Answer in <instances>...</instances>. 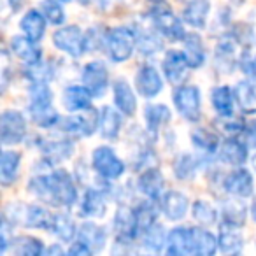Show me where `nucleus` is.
<instances>
[{
    "mask_svg": "<svg viewBox=\"0 0 256 256\" xmlns=\"http://www.w3.org/2000/svg\"><path fill=\"white\" fill-rule=\"evenodd\" d=\"M28 190L37 198L54 207L72 206L78 200V188L72 181V176L64 168L54 170L53 174L36 176L28 182Z\"/></svg>",
    "mask_w": 256,
    "mask_h": 256,
    "instance_id": "1",
    "label": "nucleus"
},
{
    "mask_svg": "<svg viewBox=\"0 0 256 256\" xmlns=\"http://www.w3.org/2000/svg\"><path fill=\"white\" fill-rule=\"evenodd\" d=\"M30 116L37 126L42 128H53L60 121L53 107V93L48 88V82H34L30 88Z\"/></svg>",
    "mask_w": 256,
    "mask_h": 256,
    "instance_id": "2",
    "label": "nucleus"
},
{
    "mask_svg": "<svg viewBox=\"0 0 256 256\" xmlns=\"http://www.w3.org/2000/svg\"><path fill=\"white\" fill-rule=\"evenodd\" d=\"M106 46L112 62L121 64V62H126L132 56L134 50L137 46V36L134 30L126 28V26H118V28H112L107 34Z\"/></svg>",
    "mask_w": 256,
    "mask_h": 256,
    "instance_id": "3",
    "label": "nucleus"
},
{
    "mask_svg": "<svg viewBox=\"0 0 256 256\" xmlns=\"http://www.w3.org/2000/svg\"><path fill=\"white\" fill-rule=\"evenodd\" d=\"M26 136V120L20 110H4L0 118V142L2 146L20 144Z\"/></svg>",
    "mask_w": 256,
    "mask_h": 256,
    "instance_id": "4",
    "label": "nucleus"
},
{
    "mask_svg": "<svg viewBox=\"0 0 256 256\" xmlns=\"http://www.w3.org/2000/svg\"><path fill=\"white\" fill-rule=\"evenodd\" d=\"M93 168L100 178L106 179H120L124 172V164L118 158V154L109 146H100L93 151Z\"/></svg>",
    "mask_w": 256,
    "mask_h": 256,
    "instance_id": "5",
    "label": "nucleus"
},
{
    "mask_svg": "<svg viewBox=\"0 0 256 256\" xmlns=\"http://www.w3.org/2000/svg\"><path fill=\"white\" fill-rule=\"evenodd\" d=\"M53 42L60 51H65L74 58H79L86 51V37L76 25L56 30L53 36Z\"/></svg>",
    "mask_w": 256,
    "mask_h": 256,
    "instance_id": "6",
    "label": "nucleus"
},
{
    "mask_svg": "<svg viewBox=\"0 0 256 256\" xmlns=\"http://www.w3.org/2000/svg\"><path fill=\"white\" fill-rule=\"evenodd\" d=\"M174 104L184 120H200V90L196 86H179L174 92Z\"/></svg>",
    "mask_w": 256,
    "mask_h": 256,
    "instance_id": "7",
    "label": "nucleus"
},
{
    "mask_svg": "<svg viewBox=\"0 0 256 256\" xmlns=\"http://www.w3.org/2000/svg\"><path fill=\"white\" fill-rule=\"evenodd\" d=\"M82 84L90 90L93 96H104L109 86V72L102 62H90L82 68Z\"/></svg>",
    "mask_w": 256,
    "mask_h": 256,
    "instance_id": "8",
    "label": "nucleus"
},
{
    "mask_svg": "<svg viewBox=\"0 0 256 256\" xmlns=\"http://www.w3.org/2000/svg\"><path fill=\"white\" fill-rule=\"evenodd\" d=\"M114 232H116V238L120 244H128L139 234L137 228V218H136V209L130 207H118L116 216H114Z\"/></svg>",
    "mask_w": 256,
    "mask_h": 256,
    "instance_id": "9",
    "label": "nucleus"
},
{
    "mask_svg": "<svg viewBox=\"0 0 256 256\" xmlns=\"http://www.w3.org/2000/svg\"><path fill=\"white\" fill-rule=\"evenodd\" d=\"M100 126V112L93 107L84 109V114L76 118H67L62 121V130L72 134H79V136L90 137L95 134V130Z\"/></svg>",
    "mask_w": 256,
    "mask_h": 256,
    "instance_id": "10",
    "label": "nucleus"
},
{
    "mask_svg": "<svg viewBox=\"0 0 256 256\" xmlns=\"http://www.w3.org/2000/svg\"><path fill=\"white\" fill-rule=\"evenodd\" d=\"M153 23L158 32H162L170 40H184L186 30L182 22L168 9H156L153 14Z\"/></svg>",
    "mask_w": 256,
    "mask_h": 256,
    "instance_id": "11",
    "label": "nucleus"
},
{
    "mask_svg": "<svg viewBox=\"0 0 256 256\" xmlns=\"http://www.w3.org/2000/svg\"><path fill=\"white\" fill-rule=\"evenodd\" d=\"M252 186H254L252 176L246 168H237V170L230 172L223 182L224 192L234 196H240V198H248L252 195Z\"/></svg>",
    "mask_w": 256,
    "mask_h": 256,
    "instance_id": "12",
    "label": "nucleus"
},
{
    "mask_svg": "<svg viewBox=\"0 0 256 256\" xmlns=\"http://www.w3.org/2000/svg\"><path fill=\"white\" fill-rule=\"evenodd\" d=\"M136 86H137V92L144 98H154L162 92V88H164V81H162L156 68L151 67V65H144L137 72Z\"/></svg>",
    "mask_w": 256,
    "mask_h": 256,
    "instance_id": "13",
    "label": "nucleus"
},
{
    "mask_svg": "<svg viewBox=\"0 0 256 256\" xmlns=\"http://www.w3.org/2000/svg\"><path fill=\"white\" fill-rule=\"evenodd\" d=\"M188 68L192 67H190L188 58L182 51H168L164 60V74L168 81L174 82V84L181 82L186 78Z\"/></svg>",
    "mask_w": 256,
    "mask_h": 256,
    "instance_id": "14",
    "label": "nucleus"
},
{
    "mask_svg": "<svg viewBox=\"0 0 256 256\" xmlns=\"http://www.w3.org/2000/svg\"><path fill=\"white\" fill-rule=\"evenodd\" d=\"M11 51L20 58L22 62L28 65H36L39 62H42V50L37 46L36 40H32L30 37H12L11 40Z\"/></svg>",
    "mask_w": 256,
    "mask_h": 256,
    "instance_id": "15",
    "label": "nucleus"
},
{
    "mask_svg": "<svg viewBox=\"0 0 256 256\" xmlns=\"http://www.w3.org/2000/svg\"><path fill=\"white\" fill-rule=\"evenodd\" d=\"M92 96L93 95L84 84H72L65 88L62 100H64V106L68 112H76V110H84L88 107H92Z\"/></svg>",
    "mask_w": 256,
    "mask_h": 256,
    "instance_id": "16",
    "label": "nucleus"
},
{
    "mask_svg": "<svg viewBox=\"0 0 256 256\" xmlns=\"http://www.w3.org/2000/svg\"><path fill=\"white\" fill-rule=\"evenodd\" d=\"M210 11V0H190L182 11V22L193 28L202 30L207 23V16Z\"/></svg>",
    "mask_w": 256,
    "mask_h": 256,
    "instance_id": "17",
    "label": "nucleus"
},
{
    "mask_svg": "<svg viewBox=\"0 0 256 256\" xmlns=\"http://www.w3.org/2000/svg\"><path fill=\"white\" fill-rule=\"evenodd\" d=\"M112 92H114V104L120 109V112L124 114V116H134L137 110V98L134 95L130 84L126 81H123V79H120V81L114 82Z\"/></svg>",
    "mask_w": 256,
    "mask_h": 256,
    "instance_id": "18",
    "label": "nucleus"
},
{
    "mask_svg": "<svg viewBox=\"0 0 256 256\" xmlns=\"http://www.w3.org/2000/svg\"><path fill=\"white\" fill-rule=\"evenodd\" d=\"M188 198L186 195L179 192H167L164 195V202H162V209L167 220L170 221H179L186 216V210H188Z\"/></svg>",
    "mask_w": 256,
    "mask_h": 256,
    "instance_id": "19",
    "label": "nucleus"
},
{
    "mask_svg": "<svg viewBox=\"0 0 256 256\" xmlns=\"http://www.w3.org/2000/svg\"><path fill=\"white\" fill-rule=\"evenodd\" d=\"M192 237V254H214L218 249V238L206 228H190Z\"/></svg>",
    "mask_w": 256,
    "mask_h": 256,
    "instance_id": "20",
    "label": "nucleus"
},
{
    "mask_svg": "<svg viewBox=\"0 0 256 256\" xmlns=\"http://www.w3.org/2000/svg\"><path fill=\"white\" fill-rule=\"evenodd\" d=\"M139 192L151 200H158L162 190H164V176L158 168H148L139 176Z\"/></svg>",
    "mask_w": 256,
    "mask_h": 256,
    "instance_id": "21",
    "label": "nucleus"
},
{
    "mask_svg": "<svg viewBox=\"0 0 256 256\" xmlns=\"http://www.w3.org/2000/svg\"><path fill=\"white\" fill-rule=\"evenodd\" d=\"M220 158L228 165H242L248 160V146L235 137H230L220 146Z\"/></svg>",
    "mask_w": 256,
    "mask_h": 256,
    "instance_id": "22",
    "label": "nucleus"
},
{
    "mask_svg": "<svg viewBox=\"0 0 256 256\" xmlns=\"http://www.w3.org/2000/svg\"><path fill=\"white\" fill-rule=\"evenodd\" d=\"M20 162H22V154L18 151H2L0 154V181L4 186H11L16 181Z\"/></svg>",
    "mask_w": 256,
    "mask_h": 256,
    "instance_id": "23",
    "label": "nucleus"
},
{
    "mask_svg": "<svg viewBox=\"0 0 256 256\" xmlns=\"http://www.w3.org/2000/svg\"><path fill=\"white\" fill-rule=\"evenodd\" d=\"M167 252L168 254H192V237L190 226H178L168 232L167 237Z\"/></svg>",
    "mask_w": 256,
    "mask_h": 256,
    "instance_id": "24",
    "label": "nucleus"
},
{
    "mask_svg": "<svg viewBox=\"0 0 256 256\" xmlns=\"http://www.w3.org/2000/svg\"><path fill=\"white\" fill-rule=\"evenodd\" d=\"M107 209V202H106V195L98 190H92L88 188L82 196V204H81V212L82 216H90V218H102L106 214Z\"/></svg>",
    "mask_w": 256,
    "mask_h": 256,
    "instance_id": "25",
    "label": "nucleus"
},
{
    "mask_svg": "<svg viewBox=\"0 0 256 256\" xmlns=\"http://www.w3.org/2000/svg\"><path fill=\"white\" fill-rule=\"evenodd\" d=\"M20 26H22V30L25 32L26 37H30L32 40L39 42L44 37V30H46V16H44L42 12L32 9V11H28L22 18Z\"/></svg>",
    "mask_w": 256,
    "mask_h": 256,
    "instance_id": "26",
    "label": "nucleus"
},
{
    "mask_svg": "<svg viewBox=\"0 0 256 256\" xmlns=\"http://www.w3.org/2000/svg\"><path fill=\"white\" fill-rule=\"evenodd\" d=\"M121 128V116L116 109H112L110 106L102 107L100 110V134L104 139L114 140L120 136Z\"/></svg>",
    "mask_w": 256,
    "mask_h": 256,
    "instance_id": "27",
    "label": "nucleus"
},
{
    "mask_svg": "<svg viewBox=\"0 0 256 256\" xmlns=\"http://www.w3.org/2000/svg\"><path fill=\"white\" fill-rule=\"evenodd\" d=\"M184 54L192 68H200L206 64V50L198 34H186L184 37Z\"/></svg>",
    "mask_w": 256,
    "mask_h": 256,
    "instance_id": "28",
    "label": "nucleus"
},
{
    "mask_svg": "<svg viewBox=\"0 0 256 256\" xmlns=\"http://www.w3.org/2000/svg\"><path fill=\"white\" fill-rule=\"evenodd\" d=\"M78 235H79V240L86 242V244L92 248L93 252L102 251L104 246H106V238H107L106 230H104L102 226H96V224H93V223L81 224Z\"/></svg>",
    "mask_w": 256,
    "mask_h": 256,
    "instance_id": "29",
    "label": "nucleus"
},
{
    "mask_svg": "<svg viewBox=\"0 0 256 256\" xmlns=\"http://www.w3.org/2000/svg\"><path fill=\"white\" fill-rule=\"evenodd\" d=\"M144 116H146L148 130L151 134H156L164 124L170 121V109L164 104H150L144 110Z\"/></svg>",
    "mask_w": 256,
    "mask_h": 256,
    "instance_id": "30",
    "label": "nucleus"
},
{
    "mask_svg": "<svg viewBox=\"0 0 256 256\" xmlns=\"http://www.w3.org/2000/svg\"><path fill=\"white\" fill-rule=\"evenodd\" d=\"M212 107L220 118L234 116V93L230 86H218L212 90Z\"/></svg>",
    "mask_w": 256,
    "mask_h": 256,
    "instance_id": "31",
    "label": "nucleus"
},
{
    "mask_svg": "<svg viewBox=\"0 0 256 256\" xmlns=\"http://www.w3.org/2000/svg\"><path fill=\"white\" fill-rule=\"evenodd\" d=\"M50 230L64 242H72V238H74L79 232L78 228H76V223L67 214H54V216L51 218Z\"/></svg>",
    "mask_w": 256,
    "mask_h": 256,
    "instance_id": "32",
    "label": "nucleus"
},
{
    "mask_svg": "<svg viewBox=\"0 0 256 256\" xmlns=\"http://www.w3.org/2000/svg\"><path fill=\"white\" fill-rule=\"evenodd\" d=\"M235 98L242 112L254 114L256 112V88L249 81H240L235 90Z\"/></svg>",
    "mask_w": 256,
    "mask_h": 256,
    "instance_id": "33",
    "label": "nucleus"
},
{
    "mask_svg": "<svg viewBox=\"0 0 256 256\" xmlns=\"http://www.w3.org/2000/svg\"><path fill=\"white\" fill-rule=\"evenodd\" d=\"M154 200H148L142 202L136 209V218H137V228H139V234H146L154 223H156V207H154Z\"/></svg>",
    "mask_w": 256,
    "mask_h": 256,
    "instance_id": "34",
    "label": "nucleus"
},
{
    "mask_svg": "<svg viewBox=\"0 0 256 256\" xmlns=\"http://www.w3.org/2000/svg\"><path fill=\"white\" fill-rule=\"evenodd\" d=\"M192 140L195 144V148H198L204 153H216L218 148L221 146L220 139H218L216 134H212L207 128H198L192 134Z\"/></svg>",
    "mask_w": 256,
    "mask_h": 256,
    "instance_id": "35",
    "label": "nucleus"
},
{
    "mask_svg": "<svg viewBox=\"0 0 256 256\" xmlns=\"http://www.w3.org/2000/svg\"><path fill=\"white\" fill-rule=\"evenodd\" d=\"M218 244L223 252H238L242 249V237L235 232V226L223 223V230L218 238Z\"/></svg>",
    "mask_w": 256,
    "mask_h": 256,
    "instance_id": "36",
    "label": "nucleus"
},
{
    "mask_svg": "<svg viewBox=\"0 0 256 256\" xmlns=\"http://www.w3.org/2000/svg\"><path fill=\"white\" fill-rule=\"evenodd\" d=\"M167 232L164 230L162 224H156L154 223L150 230L144 234V244L150 251H154V252H160L164 249V246H167Z\"/></svg>",
    "mask_w": 256,
    "mask_h": 256,
    "instance_id": "37",
    "label": "nucleus"
},
{
    "mask_svg": "<svg viewBox=\"0 0 256 256\" xmlns=\"http://www.w3.org/2000/svg\"><path fill=\"white\" fill-rule=\"evenodd\" d=\"M51 214L48 212L44 207L40 206H30L26 209V226L30 228H48L50 230L51 224Z\"/></svg>",
    "mask_w": 256,
    "mask_h": 256,
    "instance_id": "38",
    "label": "nucleus"
},
{
    "mask_svg": "<svg viewBox=\"0 0 256 256\" xmlns=\"http://www.w3.org/2000/svg\"><path fill=\"white\" fill-rule=\"evenodd\" d=\"M40 12L46 16V20L54 26L64 25L65 12L60 6V0H42L40 2Z\"/></svg>",
    "mask_w": 256,
    "mask_h": 256,
    "instance_id": "39",
    "label": "nucleus"
},
{
    "mask_svg": "<svg viewBox=\"0 0 256 256\" xmlns=\"http://www.w3.org/2000/svg\"><path fill=\"white\" fill-rule=\"evenodd\" d=\"M193 218L204 226H210L218 221V212L210 204L204 202V200H196L193 204Z\"/></svg>",
    "mask_w": 256,
    "mask_h": 256,
    "instance_id": "40",
    "label": "nucleus"
},
{
    "mask_svg": "<svg viewBox=\"0 0 256 256\" xmlns=\"http://www.w3.org/2000/svg\"><path fill=\"white\" fill-rule=\"evenodd\" d=\"M74 151V146L67 140H60V142H48L44 146V154L48 156V160L51 162H64Z\"/></svg>",
    "mask_w": 256,
    "mask_h": 256,
    "instance_id": "41",
    "label": "nucleus"
},
{
    "mask_svg": "<svg viewBox=\"0 0 256 256\" xmlns=\"http://www.w3.org/2000/svg\"><path fill=\"white\" fill-rule=\"evenodd\" d=\"M174 172L179 181H188L196 172V160L192 154H181L174 164Z\"/></svg>",
    "mask_w": 256,
    "mask_h": 256,
    "instance_id": "42",
    "label": "nucleus"
},
{
    "mask_svg": "<svg viewBox=\"0 0 256 256\" xmlns=\"http://www.w3.org/2000/svg\"><path fill=\"white\" fill-rule=\"evenodd\" d=\"M16 252L20 256H39L44 252V244L34 237L16 238Z\"/></svg>",
    "mask_w": 256,
    "mask_h": 256,
    "instance_id": "43",
    "label": "nucleus"
},
{
    "mask_svg": "<svg viewBox=\"0 0 256 256\" xmlns=\"http://www.w3.org/2000/svg\"><path fill=\"white\" fill-rule=\"evenodd\" d=\"M246 221V212L244 207L237 206V204H228L226 207L223 209V223L230 224V226H242Z\"/></svg>",
    "mask_w": 256,
    "mask_h": 256,
    "instance_id": "44",
    "label": "nucleus"
},
{
    "mask_svg": "<svg viewBox=\"0 0 256 256\" xmlns=\"http://www.w3.org/2000/svg\"><path fill=\"white\" fill-rule=\"evenodd\" d=\"M139 48H140V51H142V53H146V54L156 53V51L162 48V42L156 39V37L146 36L144 39H140V40H139Z\"/></svg>",
    "mask_w": 256,
    "mask_h": 256,
    "instance_id": "45",
    "label": "nucleus"
},
{
    "mask_svg": "<svg viewBox=\"0 0 256 256\" xmlns=\"http://www.w3.org/2000/svg\"><path fill=\"white\" fill-rule=\"evenodd\" d=\"M92 248H90L86 242H82V240H78V242H72V246H70V249H68V254H72V256H78V254H81V256H88V254H92Z\"/></svg>",
    "mask_w": 256,
    "mask_h": 256,
    "instance_id": "46",
    "label": "nucleus"
},
{
    "mask_svg": "<svg viewBox=\"0 0 256 256\" xmlns=\"http://www.w3.org/2000/svg\"><path fill=\"white\" fill-rule=\"evenodd\" d=\"M238 67L242 68V72H244V74L252 76V78L256 76V64L248 56V53L242 54V58L238 60Z\"/></svg>",
    "mask_w": 256,
    "mask_h": 256,
    "instance_id": "47",
    "label": "nucleus"
},
{
    "mask_svg": "<svg viewBox=\"0 0 256 256\" xmlns=\"http://www.w3.org/2000/svg\"><path fill=\"white\" fill-rule=\"evenodd\" d=\"M246 136H248L249 146L256 148V121H252L249 126H246Z\"/></svg>",
    "mask_w": 256,
    "mask_h": 256,
    "instance_id": "48",
    "label": "nucleus"
},
{
    "mask_svg": "<svg viewBox=\"0 0 256 256\" xmlns=\"http://www.w3.org/2000/svg\"><path fill=\"white\" fill-rule=\"evenodd\" d=\"M48 254H64V249H62L60 246L53 244L50 249H48Z\"/></svg>",
    "mask_w": 256,
    "mask_h": 256,
    "instance_id": "49",
    "label": "nucleus"
},
{
    "mask_svg": "<svg viewBox=\"0 0 256 256\" xmlns=\"http://www.w3.org/2000/svg\"><path fill=\"white\" fill-rule=\"evenodd\" d=\"M251 214H252V220L256 221V200H254V204L251 206Z\"/></svg>",
    "mask_w": 256,
    "mask_h": 256,
    "instance_id": "50",
    "label": "nucleus"
},
{
    "mask_svg": "<svg viewBox=\"0 0 256 256\" xmlns=\"http://www.w3.org/2000/svg\"><path fill=\"white\" fill-rule=\"evenodd\" d=\"M234 4H237V6H240V4H244V0H232Z\"/></svg>",
    "mask_w": 256,
    "mask_h": 256,
    "instance_id": "51",
    "label": "nucleus"
},
{
    "mask_svg": "<svg viewBox=\"0 0 256 256\" xmlns=\"http://www.w3.org/2000/svg\"><path fill=\"white\" fill-rule=\"evenodd\" d=\"M252 168H254V170H256V154H254V156H252Z\"/></svg>",
    "mask_w": 256,
    "mask_h": 256,
    "instance_id": "52",
    "label": "nucleus"
},
{
    "mask_svg": "<svg viewBox=\"0 0 256 256\" xmlns=\"http://www.w3.org/2000/svg\"><path fill=\"white\" fill-rule=\"evenodd\" d=\"M79 4H82V6H86V4H90V0H78Z\"/></svg>",
    "mask_w": 256,
    "mask_h": 256,
    "instance_id": "53",
    "label": "nucleus"
},
{
    "mask_svg": "<svg viewBox=\"0 0 256 256\" xmlns=\"http://www.w3.org/2000/svg\"><path fill=\"white\" fill-rule=\"evenodd\" d=\"M60 2H70V0H60Z\"/></svg>",
    "mask_w": 256,
    "mask_h": 256,
    "instance_id": "54",
    "label": "nucleus"
},
{
    "mask_svg": "<svg viewBox=\"0 0 256 256\" xmlns=\"http://www.w3.org/2000/svg\"><path fill=\"white\" fill-rule=\"evenodd\" d=\"M151 2H160V0H151Z\"/></svg>",
    "mask_w": 256,
    "mask_h": 256,
    "instance_id": "55",
    "label": "nucleus"
}]
</instances>
